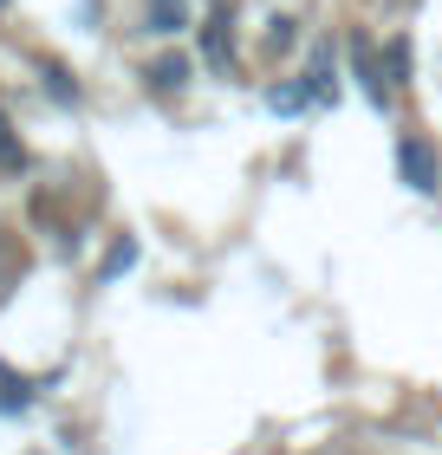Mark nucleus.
Wrapping results in <instances>:
<instances>
[{"mask_svg": "<svg viewBox=\"0 0 442 455\" xmlns=\"http://www.w3.org/2000/svg\"><path fill=\"white\" fill-rule=\"evenodd\" d=\"M397 170H404V182H410L416 196H436V189H442V176H436V150H430L423 137H404V143H397Z\"/></svg>", "mask_w": 442, "mask_h": 455, "instance_id": "obj_1", "label": "nucleus"}, {"mask_svg": "<svg viewBox=\"0 0 442 455\" xmlns=\"http://www.w3.org/2000/svg\"><path fill=\"white\" fill-rule=\"evenodd\" d=\"M202 52H208V66H215V72H228V66H235V39H228V13H215V20L202 27Z\"/></svg>", "mask_w": 442, "mask_h": 455, "instance_id": "obj_2", "label": "nucleus"}, {"mask_svg": "<svg viewBox=\"0 0 442 455\" xmlns=\"http://www.w3.org/2000/svg\"><path fill=\"white\" fill-rule=\"evenodd\" d=\"M267 105L280 111V117H293V111L319 105V85H273V92H267Z\"/></svg>", "mask_w": 442, "mask_h": 455, "instance_id": "obj_3", "label": "nucleus"}, {"mask_svg": "<svg viewBox=\"0 0 442 455\" xmlns=\"http://www.w3.org/2000/svg\"><path fill=\"white\" fill-rule=\"evenodd\" d=\"M189 27V0H150V33H182Z\"/></svg>", "mask_w": 442, "mask_h": 455, "instance_id": "obj_4", "label": "nucleus"}, {"mask_svg": "<svg viewBox=\"0 0 442 455\" xmlns=\"http://www.w3.org/2000/svg\"><path fill=\"white\" fill-rule=\"evenodd\" d=\"M150 85H157V92H182V85H189V59H182V52H163L157 66H150Z\"/></svg>", "mask_w": 442, "mask_h": 455, "instance_id": "obj_5", "label": "nucleus"}, {"mask_svg": "<svg viewBox=\"0 0 442 455\" xmlns=\"http://www.w3.org/2000/svg\"><path fill=\"white\" fill-rule=\"evenodd\" d=\"M384 78H390V85L410 78V39H390V46H384Z\"/></svg>", "mask_w": 442, "mask_h": 455, "instance_id": "obj_6", "label": "nucleus"}, {"mask_svg": "<svg viewBox=\"0 0 442 455\" xmlns=\"http://www.w3.org/2000/svg\"><path fill=\"white\" fill-rule=\"evenodd\" d=\"M0 170H27V150H20V137H13L7 111H0Z\"/></svg>", "mask_w": 442, "mask_h": 455, "instance_id": "obj_7", "label": "nucleus"}, {"mask_svg": "<svg viewBox=\"0 0 442 455\" xmlns=\"http://www.w3.org/2000/svg\"><path fill=\"white\" fill-rule=\"evenodd\" d=\"M131 260H137V241H117V247H111V260H104V280H111V274H124Z\"/></svg>", "mask_w": 442, "mask_h": 455, "instance_id": "obj_8", "label": "nucleus"}, {"mask_svg": "<svg viewBox=\"0 0 442 455\" xmlns=\"http://www.w3.org/2000/svg\"><path fill=\"white\" fill-rule=\"evenodd\" d=\"M46 85H52V98H66V105H72V98H78V85H72V78H66V72H59V66H46Z\"/></svg>", "mask_w": 442, "mask_h": 455, "instance_id": "obj_9", "label": "nucleus"}, {"mask_svg": "<svg viewBox=\"0 0 442 455\" xmlns=\"http://www.w3.org/2000/svg\"><path fill=\"white\" fill-rule=\"evenodd\" d=\"M0 7H7V0H0Z\"/></svg>", "mask_w": 442, "mask_h": 455, "instance_id": "obj_10", "label": "nucleus"}]
</instances>
